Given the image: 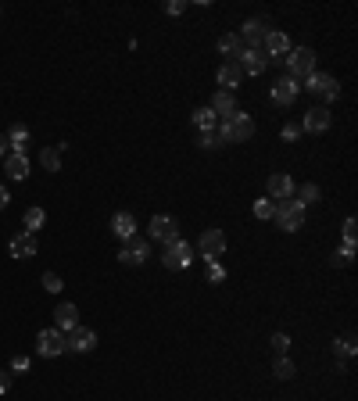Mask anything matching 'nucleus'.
I'll return each mask as SVG.
<instances>
[{"label": "nucleus", "mask_w": 358, "mask_h": 401, "mask_svg": "<svg viewBox=\"0 0 358 401\" xmlns=\"http://www.w3.org/2000/svg\"><path fill=\"white\" fill-rule=\"evenodd\" d=\"M351 258H355V244H344V251H333V269L340 265V269H344V265H351Z\"/></svg>", "instance_id": "473e14b6"}, {"label": "nucleus", "mask_w": 358, "mask_h": 401, "mask_svg": "<svg viewBox=\"0 0 358 401\" xmlns=\"http://www.w3.org/2000/svg\"><path fill=\"white\" fill-rule=\"evenodd\" d=\"M212 111H215V119H229L233 115V111H237V97H233V93H226V90H219V93H215V97H212V104H208Z\"/></svg>", "instance_id": "412c9836"}, {"label": "nucleus", "mask_w": 358, "mask_h": 401, "mask_svg": "<svg viewBox=\"0 0 358 401\" xmlns=\"http://www.w3.org/2000/svg\"><path fill=\"white\" fill-rule=\"evenodd\" d=\"M287 51H290V36L283 33V29H269L266 33V40H261V54H266L269 61L276 58H287Z\"/></svg>", "instance_id": "f8f14e48"}, {"label": "nucleus", "mask_w": 358, "mask_h": 401, "mask_svg": "<svg viewBox=\"0 0 358 401\" xmlns=\"http://www.w3.org/2000/svg\"><path fill=\"white\" fill-rule=\"evenodd\" d=\"M151 258V240L147 236H129L126 247L118 251V262L122 265H144Z\"/></svg>", "instance_id": "6e6552de"}, {"label": "nucleus", "mask_w": 358, "mask_h": 401, "mask_svg": "<svg viewBox=\"0 0 358 401\" xmlns=\"http://www.w3.org/2000/svg\"><path fill=\"white\" fill-rule=\"evenodd\" d=\"M194 125H197L201 133H205V130H215V125H219V119H215V111L205 104V108H197V111H194Z\"/></svg>", "instance_id": "cd10ccee"}, {"label": "nucleus", "mask_w": 358, "mask_h": 401, "mask_svg": "<svg viewBox=\"0 0 358 401\" xmlns=\"http://www.w3.org/2000/svg\"><path fill=\"white\" fill-rule=\"evenodd\" d=\"M197 254L205 262H219L222 254H226V233L222 230H205L197 240Z\"/></svg>", "instance_id": "39448f33"}, {"label": "nucleus", "mask_w": 358, "mask_h": 401, "mask_svg": "<svg viewBox=\"0 0 358 401\" xmlns=\"http://www.w3.org/2000/svg\"><path fill=\"white\" fill-rule=\"evenodd\" d=\"M355 240H358V222L348 215L344 219V244H355Z\"/></svg>", "instance_id": "c9c22d12"}, {"label": "nucleus", "mask_w": 358, "mask_h": 401, "mask_svg": "<svg viewBox=\"0 0 358 401\" xmlns=\"http://www.w3.org/2000/svg\"><path fill=\"white\" fill-rule=\"evenodd\" d=\"M226 280V269L219 262H208V283H222Z\"/></svg>", "instance_id": "e433bc0d"}, {"label": "nucleus", "mask_w": 358, "mask_h": 401, "mask_svg": "<svg viewBox=\"0 0 358 401\" xmlns=\"http://www.w3.org/2000/svg\"><path fill=\"white\" fill-rule=\"evenodd\" d=\"M276 215V201H269V197H261V201H255V219H261V222H269Z\"/></svg>", "instance_id": "7c9ffc66"}, {"label": "nucleus", "mask_w": 358, "mask_h": 401, "mask_svg": "<svg viewBox=\"0 0 358 401\" xmlns=\"http://www.w3.org/2000/svg\"><path fill=\"white\" fill-rule=\"evenodd\" d=\"M219 136H222V143H244V140H251V133H255V122H251V115H244V111L237 108L229 119H222L219 125Z\"/></svg>", "instance_id": "f257e3e1"}, {"label": "nucleus", "mask_w": 358, "mask_h": 401, "mask_svg": "<svg viewBox=\"0 0 358 401\" xmlns=\"http://www.w3.org/2000/svg\"><path fill=\"white\" fill-rule=\"evenodd\" d=\"M319 197H322V190H319L316 183H301V186H294V201H298L301 208H305V204H316Z\"/></svg>", "instance_id": "a878e982"}, {"label": "nucleus", "mask_w": 358, "mask_h": 401, "mask_svg": "<svg viewBox=\"0 0 358 401\" xmlns=\"http://www.w3.org/2000/svg\"><path fill=\"white\" fill-rule=\"evenodd\" d=\"M298 125H301V133H326L330 130V111L326 108H308Z\"/></svg>", "instance_id": "2eb2a0df"}, {"label": "nucleus", "mask_w": 358, "mask_h": 401, "mask_svg": "<svg viewBox=\"0 0 358 401\" xmlns=\"http://www.w3.org/2000/svg\"><path fill=\"white\" fill-rule=\"evenodd\" d=\"M294 373H298V365H294L287 355H276V362H272V376H276V380H294Z\"/></svg>", "instance_id": "bb28decb"}, {"label": "nucleus", "mask_w": 358, "mask_h": 401, "mask_svg": "<svg viewBox=\"0 0 358 401\" xmlns=\"http://www.w3.org/2000/svg\"><path fill=\"white\" fill-rule=\"evenodd\" d=\"M43 222H47V212H43V208H29V212H25V233L43 230Z\"/></svg>", "instance_id": "c756f323"}, {"label": "nucleus", "mask_w": 358, "mask_h": 401, "mask_svg": "<svg viewBox=\"0 0 358 401\" xmlns=\"http://www.w3.org/2000/svg\"><path fill=\"white\" fill-rule=\"evenodd\" d=\"M272 348H276V355H287V351H290V337L287 333H272Z\"/></svg>", "instance_id": "f704fd0d"}, {"label": "nucleus", "mask_w": 358, "mask_h": 401, "mask_svg": "<svg viewBox=\"0 0 358 401\" xmlns=\"http://www.w3.org/2000/svg\"><path fill=\"white\" fill-rule=\"evenodd\" d=\"M40 165H43L47 172H61V151H57V147H43V151H40Z\"/></svg>", "instance_id": "c85d7f7f"}, {"label": "nucleus", "mask_w": 358, "mask_h": 401, "mask_svg": "<svg viewBox=\"0 0 358 401\" xmlns=\"http://www.w3.org/2000/svg\"><path fill=\"white\" fill-rule=\"evenodd\" d=\"M276 226L283 230V233H298L301 226H305V208L294 201V197H287V201H276Z\"/></svg>", "instance_id": "7ed1b4c3"}, {"label": "nucleus", "mask_w": 358, "mask_h": 401, "mask_svg": "<svg viewBox=\"0 0 358 401\" xmlns=\"http://www.w3.org/2000/svg\"><path fill=\"white\" fill-rule=\"evenodd\" d=\"M201 147H205V151L222 147V136H219V130H205V133H201Z\"/></svg>", "instance_id": "72a5a7b5"}, {"label": "nucleus", "mask_w": 358, "mask_h": 401, "mask_svg": "<svg viewBox=\"0 0 358 401\" xmlns=\"http://www.w3.org/2000/svg\"><path fill=\"white\" fill-rule=\"evenodd\" d=\"M112 233L126 244L129 236H136V215L133 212H115V219H112Z\"/></svg>", "instance_id": "aec40b11"}, {"label": "nucleus", "mask_w": 358, "mask_h": 401, "mask_svg": "<svg viewBox=\"0 0 358 401\" xmlns=\"http://www.w3.org/2000/svg\"><path fill=\"white\" fill-rule=\"evenodd\" d=\"M11 373H29V359L25 355H14L11 359Z\"/></svg>", "instance_id": "58836bf2"}, {"label": "nucleus", "mask_w": 358, "mask_h": 401, "mask_svg": "<svg viewBox=\"0 0 358 401\" xmlns=\"http://www.w3.org/2000/svg\"><path fill=\"white\" fill-rule=\"evenodd\" d=\"M36 251H40L36 233H18V236L11 240V258H33Z\"/></svg>", "instance_id": "a211bd4d"}, {"label": "nucleus", "mask_w": 358, "mask_h": 401, "mask_svg": "<svg viewBox=\"0 0 358 401\" xmlns=\"http://www.w3.org/2000/svg\"><path fill=\"white\" fill-rule=\"evenodd\" d=\"M266 190H269V201H287V197H294V180L287 172H272Z\"/></svg>", "instance_id": "dca6fc26"}, {"label": "nucleus", "mask_w": 358, "mask_h": 401, "mask_svg": "<svg viewBox=\"0 0 358 401\" xmlns=\"http://www.w3.org/2000/svg\"><path fill=\"white\" fill-rule=\"evenodd\" d=\"M215 79H219V86H222L226 93H233V90H237V86L244 83V72H240L237 61H222L219 72H215Z\"/></svg>", "instance_id": "f3484780"}, {"label": "nucleus", "mask_w": 358, "mask_h": 401, "mask_svg": "<svg viewBox=\"0 0 358 401\" xmlns=\"http://www.w3.org/2000/svg\"><path fill=\"white\" fill-rule=\"evenodd\" d=\"M36 355H40V359H57V355H65V333H61L57 326L40 330V333H36Z\"/></svg>", "instance_id": "423d86ee"}, {"label": "nucleus", "mask_w": 358, "mask_h": 401, "mask_svg": "<svg viewBox=\"0 0 358 401\" xmlns=\"http://www.w3.org/2000/svg\"><path fill=\"white\" fill-rule=\"evenodd\" d=\"M283 61H287V75L298 79V83H305V79L316 72V51L312 47H290Z\"/></svg>", "instance_id": "f03ea898"}, {"label": "nucleus", "mask_w": 358, "mask_h": 401, "mask_svg": "<svg viewBox=\"0 0 358 401\" xmlns=\"http://www.w3.org/2000/svg\"><path fill=\"white\" fill-rule=\"evenodd\" d=\"M8 201H11V194H8V186H0V212L8 208Z\"/></svg>", "instance_id": "37998d69"}, {"label": "nucleus", "mask_w": 358, "mask_h": 401, "mask_svg": "<svg viewBox=\"0 0 358 401\" xmlns=\"http://www.w3.org/2000/svg\"><path fill=\"white\" fill-rule=\"evenodd\" d=\"M11 154V143H8V133H0V158Z\"/></svg>", "instance_id": "79ce46f5"}, {"label": "nucleus", "mask_w": 358, "mask_h": 401, "mask_svg": "<svg viewBox=\"0 0 358 401\" xmlns=\"http://www.w3.org/2000/svg\"><path fill=\"white\" fill-rule=\"evenodd\" d=\"M54 323H57V330H65V333L75 330V326H79V308H75L72 301H61L54 308Z\"/></svg>", "instance_id": "6ab92c4d"}, {"label": "nucleus", "mask_w": 358, "mask_h": 401, "mask_svg": "<svg viewBox=\"0 0 358 401\" xmlns=\"http://www.w3.org/2000/svg\"><path fill=\"white\" fill-rule=\"evenodd\" d=\"M269 22L266 19H247L244 25H240V40H244V47H251V51H261V40H266V33H269Z\"/></svg>", "instance_id": "9b49d317"}, {"label": "nucleus", "mask_w": 358, "mask_h": 401, "mask_svg": "<svg viewBox=\"0 0 358 401\" xmlns=\"http://www.w3.org/2000/svg\"><path fill=\"white\" fill-rule=\"evenodd\" d=\"M43 291L47 294H61V291H65V283H61L57 272H43Z\"/></svg>", "instance_id": "2f4dec72"}, {"label": "nucleus", "mask_w": 358, "mask_h": 401, "mask_svg": "<svg viewBox=\"0 0 358 401\" xmlns=\"http://www.w3.org/2000/svg\"><path fill=\"white\" fill-rule=\"evenodd\" d=\"M237 65H240L244 75H261V72L269 69V58L261 54V51H251V47H244L240 58H237Z\"/></svg>", "instance_id": "4468645a"}, {"label": "nucleus", "mask_w": 358, "mask_h": 401, "mask_svg": "<svg viewBox=\"0 0 358 401\" xmlns=\"http://www.w3.org/2000/svg\"><path fill=\"white\" fill-rule=\"evenodd\" d=\"M240 51H244V40H240L237 33H226V36L219 40V54H222V58L237 61V58H240Z\"/></svg>", "instance_id": "5701e85b"}, {"label": "nucleus", "mask_w": 358, "mask_h": 401, "mask_svg": "<svg viewBox=\"0 0 358 401\" xmlns=\"http://www.w3.org/2000/svg\"><path fill=\"white\" fill-rule=\"evenodd\" d=\"M8 143H11V154H25V143H29V130L18 122L8 130Z\"/></svg>", "instance_id": "393cba45"}, {"label": "nucleus", "mask_w": 358, "mask_h": 401, "mask_svg": "<svg viewBox=\"0 0 358 401\" xmlns=\"http://www.w3.org/2000/svg\"><path fill=\"white\" fill-rule=\"evenodd\" d=\"M355 351H358V344H355V333H348V337H340V341H333V359H337L340 365H344V362L355 355Z\"/></svg>", "instance_id": "b1692460"}, {"label": "nucleus", "mask_w": 358, "mask_h": 401, "mask_svg": "<svg viewBox=\"0 0 358 401\" xmlns=\"http://www.w3.org/2000/svg\"><path fill=\"white\" fill-rule=\"evenodd\" d=\"M305 86H308V93H319L322 101H337L340 97V83L333 75H326V72H312L305 79Z\"/></svg>", "instance_id": "9d476101"}, {"label": "nucleus", "mask_w": 358, "mask_h": 401, "mask_svg": "<svg viewBox=\"0 0 358 401\" xmlns=\"http://www.w3.org/2000/svg\"><path fill=\"white\" fill-rule=\"evenodd\" d=\"M283 140H287V143L301 140V125H298V122H287V125H283Z\"/></svg>", "instance_id": "4c0bfd02"}, {"label": "nucleus", "mask_w": 358, "mask_h": 401, "mask_svg": "<svg viewBox=\"0 0 358 401\" xmlns=\"http://www.w3.org/2000/svg\"><path fill=\"white\" fill-rule=\"evenodd\" d=\"M298 93H301V83L298 79H290V75H283V79H276L272 83V101L279 108H290L294 101H298Z\"/></svg>", "instance_id": "ddd939ff"}, {"label": "nucleus", "mask_w": 358, "mask_h": 401, "mask_svg": "<svg viewBox=\"0 0 358 401\" xmlns=\"http://www.w3.org/2000/svg\"><path fill=\"white\" fill-rule=\"evenodd\" d=\"M183 11H186L183 0H172V4H165V14H183Z\"/></svg>", "instance_id": "a19ab883"}, {"label": "nucleus", "mask_w": 358, "mask_h": 401, "mask_svg": "<svg viewBox=\"0 0 358 401\" xmlns=\"http://www.w3.org/2000/svg\"><path fill=\"white\" fill-rule=\"evenodd\" d=\"M93 348H97V333L90 326H75V330L65 333V351H72V355H86Z\"/></svg>", "instance_id": "1a4fd4ad"}, {"label": "nucleus", "mask_w": 358, "mask_h": 401, "mask_svg": "<svg viewBox=\"0 0 358 401\" xmlns=\"http://www.w3.org/2000/svg\"><path fill=\"white\" fill-rule=\"evenodd\" d=\"M190 262H194V247L186 244V240H172V244H165V251H162V265L165 269L179 272V269H186Z\"/></svg>", "instance_id": "20e7f679"}, {"label": "nucleus", "mask_w": 358, "mask_h": 401, "mask_svg": "<svg viewBox=\"0 0 358 401\" xmlns=\"http://www.w3.org/2000/svg\"><path fill=\"white\" fill-rule=\"evenodd\" d=\"M4 172L11 175V180H25L29 175V158L25 154H8L4 158Z\"/></svg>", "instance_id": "4be33fe9"}, {"label": "nucleus", "mask_w": 358, "mask_h": 401, "mask_svg": "<svg viewBox=\"0 0 358 401\" xmlns=\"http://www.w3.org/2000/svg\"><path fill=\"white\" fill-rule=\"evenodd\" d=\"M147 240H158V244H172V240H179V222L172 215H154L151 226H147Z\"/></svg>", "instance_id": "0eeeda50"}, {"label": "nucleus", "mask_w": 358, "mask_h": 401, "mask_svg": "<svg viewBox=\"0 0 358 401\" xmlns=\"http://www.w3.org/2000/svg\"><path fill=\"white\" fill-rule=\"evenodd\" d=\"M11 380H14L11 369H0V394H8V391H11Z\"/></svg>", "instance_id": "ea45409f"}]
</instances>
